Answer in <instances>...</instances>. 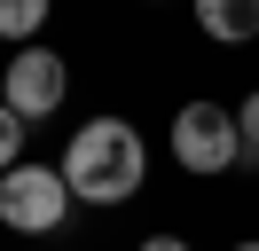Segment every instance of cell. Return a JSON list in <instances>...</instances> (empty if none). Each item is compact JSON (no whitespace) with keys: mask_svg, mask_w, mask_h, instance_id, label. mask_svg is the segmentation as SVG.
Listing matches in <instances>:
<instances>
[{"mask_svg":"<svg viewBox=\"0 0 259 251\" xmlns=\"http://www.w3.org/2000/svg\"><path fill=\"white\" fill-rule=\"evenodd\" d=\"M189 8H196V24H204V39H220V47L259 39V0H189Z\"/></svg>","mask_w":259,"mask_h":251,"instance_id":"5","label":"cell"},{"mask_svg":"<svg viewBox=\"0 0 259 251\" xmlns=\"http://www.w3.org/2000/svg\"><path fill=\"white\" fill-rule=\"evenodd\" d=\"M63 188H71V204H95V212L142 196L149 188V141H142V126L110 118V110L87 118L79 134L63 141Z\"/></svg>","mask_w":259,"mask_h":251,"instance_id":"1","label":"cell"},{"mask_svg":"<svg viewBox=\"0 0 259 251\" xmlns=\"http://www.w3.org/2000/svg\"><path fill=\"white\" fill-rule=\"evenodd\" d=\"M24 134H32V126L0 102V173H16V165H24Z\"/></svg>","mask_w":259,"mask_h":251,"instance_id":"7","label":"cell"},{"mask_svg":"<svg viewBox=\"0 0 259 251\" xmlns=\"http://www.w3.org/2000/svg\"><path fill=\"white\" fill-rule=\"evenodd\" d=\"M228 251H259V235H243V243H228Z\"/></svg>","mask_w":259,"mask_h":251,"instance_id":"10","label":"cell"},{"mask_svg":"<svg viewBox=\"0 0 259 251\" xmlns=\"http://www.w3.org/2000/svg\"><path fill=\"white\" fill-rule=\"evenodd\" d=\"M165 141H173V165H181V173H196V181H220V173L243 157L236 110H220V102H181Z\"/></svg>","mask_w":259,"mask_h":251,"instance_id":"2","label":"cell"},{"mask_svg":"<svg viewBox=\"0 0 259 251\" xmlns=\"http://www.w3.org/2000/svg\"><path fill=\"white\" fill-rule=\"evenodd\" d=\"M71 94V63L55 47H8V71H0V102L16 110L24 126L32 118H55Z\"/></svg>","mask_w":259,"mask_h":251,"instance_id":"4","label":"cell"},{"mask_svg":"<svg viewBox=\"0 0 259 251\" xmlns=\"http://www.w3.org/2000/svg\"><path fill=\"white\" fill-rule=\"evenodd\" d=\"M63 220H71L63 165H32V157H24L16 173H0V228H16V235H55Z\"/></svg>","mask_w":259,"mask_h":251,"instance_id":"3","label":"cell"},{"mask_svg":"<svg viewBox=\"0 0 259 251\" xmlns=\"http://www.w3.org/2000/svg\"><path fill=\"white\" fill-rule=\"evenodd\" d=\"M236 134H243V149H259V87L236 102Z\"/></svg>","mask_w":259,"mask_h":251,"instance_id":"8","label":"cell"},{"mask_svg":"<svg viewBox=\"0 0 259 251\" xmlns=\"http://www.w3.org/2000/svg\"><path fill=\"white\" fill-rule=\"evenodd\" d=\"M48 16H55V0H0V39L8 47H39Z\"/></svg>","mask_w":259,"mask_h":251,"instance_id":"6","label":"cell"},{"mask_svg":"<svg viewBox=\"0 0 259 251\" xmlns=\"http://www.w3.org/2000/svg\"><path fill=\"white\" fill-rule=\"evenodd\" d=\"M134 251H189V243H181V235H142Z\"/></svg>","mask_w":259,"mask_h":251,"instance_id":"9","label":"cell"}]
</instances>
